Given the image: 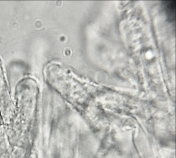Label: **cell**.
Wrapping results in <instances>:
<instances>
[{
  "label": "cell",
  "mask_w": 176,
  "mask_h": 158,
  "mask_svg": "<svg viewBox=\"0 0 176 158\" xmlns=\"http://www.w3.org/2000/svg\"><path fill=\"white\" fill-rule=\"evenodd\" d=\"M3 82V77L2 76V72L1 68V63H0V83H2Z\"/></svg>",
  "instance_id": "1"
}]
</instances>
